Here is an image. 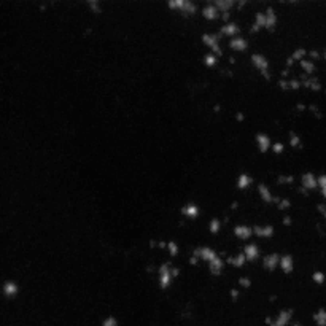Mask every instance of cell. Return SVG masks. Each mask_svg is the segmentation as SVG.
<instances>
[{
  "label": "cell",
  "mask_w": 326,
  "mask_h": 326,
  "mask_svg": "<svg viewBox=\"0 0 326 326\" xmlns=\"http://www.w3.org/2000/svg\"><path fill=\"white\" fill-rule=\"evenodd\" d=\"M213 5L216 6V10L220 11V16L221 23H226L231 19V15L235 8V3H237V0H212Z\"/></svg>",
  "instance_id": "obj_20"
},
{
  "label": "cell",
  "mask_w": 326,
  "mask_h": 326,
  "mask_svg": "<svg viewBox=\"0 0 326 326\" xmlns=\"http://www.w3.org/2000/svg\"><path fill=\"white\" fill-rule=\"evenodd\" d=\"M248 62H250V66L255 72H256L259 76H263L264 80L272 78V62L266 53L252 48L250 53H248Z\"/></svg>",
  "instance_id": "obj_3"
},
{
  "label": "cell",
  "mask_w": 326,
  "mask_h": 326,
  "mask_svg": "<svg viewBox=\"0 0 326 326\" xmlns=\"http://www.w3.org/2000/svg\"><path fill=\"white\" fill-rule=\"evenodd\" d=\"M290 326H304V323H301V322H293Z\"/></svg>",
  "instance_id": "obj_35"
},
{
  "label": "cell",
  "mask_w": 326,
  "mask_h": 326,
  "mask_svg": "<svg viewBox=\"0 0 326 326\" xmlns=\"http://www.w3.org/2000/svg\"><path fill=\"white\" fill-rule=\"evenodd\" d=\"M216 32L223 40H231L234 37H239L242 34V24L235 16H231V19L226 23H218L216 24Z\"/></svg>",
  "instance_id": "obj_8"
},
{
  "label": "cell",
  "mask_w": 326,
  "mask_h": 326,
  "mask_svg": "<svg viewBox=\"0 0 326 326\" xmlns=\"http://www.w3.org/2000/svg\"><path fill=\"white\" fill-rule=\"evenodd\" d=\"M0 293H2V296L6 301H16L19 295H21V285H19V282H16L15 279H5L2 282Z\"/></svg>",
  "instance_id": "obj_19"
},
{
  "label": "cell",
  "mask_w": 326,
  "mask_h": 326,
  "mask_svg": "<svg viewBox=\"0 0 326 326\" xmlns=\"http://www.w3.org/2000/svg\"><path fill=\"white\" fill-rule=\"evenodd\" d=\"M317 189L320 191L322 197L326 202V174H318L317 175Z\"/></svg>",
  "instance_id": "obj_33"
},
{
  "label": "cell",
  "mask_w": 326,
  "mask_h": 326,
  "mask_svg": "<svg viewBox=\"0 0 326 326\" xmlns=\"http://www.w3.org/2000/svg\"><path fill=\"white\" fill-rule=\"evenodd\" d=\"M323 91H325V95H326V88H325V89H323Z\"/></svg>",
  "instance_id": "obj_37"
},
{
  "label": "cell",
  "mask_w": 326,
  "mask_h": 326,
  "mask_svg": "<svg viewBox=\"0 0 326 326\" xmlns=\"http://www.w3.org/2000/svg\"><path fill=\"white\" fill-rule=\"evenodd\" d=\"M240 252L242 255L245 256L247 259V264H256L259 263L261 256H263V250H261V245L258 244V242H247V244H244L240 247Z\"/></svg>",
  "instance_id": "obj_13"
},
{
  "label": "cell",
  "mask_w": 326,
  "mask_h": 326,
  "mask_svg": "<svg viewBox=\"0 0 326 326\" xmlns=\"http://www.w3.org/2000/svg\"><path fill=\"white\" fill-rule=\"evenodd\" d=\"M225 43H226V48L229 51L237 53V54H245L252 49L250 40H248V37L244 34V29H242V34L239 37H234V38H231V40H226Z\"/></svg>",
  "instance_id": "obj_11"
},
{
  "label": "cell",
  "mask_w": 326,
  "mask_h": 326,
  "mask_svg": "<svg viewBox=\"0 0 326 326\" xmlns=\"http://www.w3.org/2000/svg\"><path fill=\"white\" fill-rule=\"evenodd\" d=\"M255 183H256L255 177L247 170H240L237 172V175L234 177V188L240 191V193H247V191L253 189Z\"/></svg>",
  "instance_id": "obj_17"
},
{
  "label": "cell",
  "mask_w": 326,
  "mask_h": 326,
  "mask_svg": "<svg viewBox=\"0 0 326 326\" xmlns=\"http://www.w3.org/2000/svg\"><path fill=\"white\" fill-rule=\"evenodd\" d=\"M165 6L183 18H194L199 15L201 2L197 0H165Z\"/></svg>",
  "instance_id": "obj_5"
},
{
  "label": "cell",
  "mask_w": 326,
  "mask_h": 326,
  "mask_svg": "<svg viewBox=\"0 0 326 326\" xmlns=\"http://www.w3.org/2000/svg\"><path fill=\"white\" fill-rule=\"evenodd\" d=\"M286 151V143L280 139H274L272 146H271V155L274 156H282Z\"/></svg>",
  "instance_id": "obj_31"
},
{
  "label": "cell",
  "mask_w": 326,
  "mask_h": 326,
  "mask_svg": "<svg viewBox=\"0 0 326 326\" xmlns=\"http://www.w3.org/2000/svg\"><path fill=\"white\" fill-rule=\"evenodd\" d=\"M315 210H317V213L326 221V202H317L315 204Z\"/></svg>",
  "instance_id": "obj_34"
},
{
  "label": "cell",
  "mask_w": 326,
  "mask_h": 326,
  "mask_svg": "<svg viewBox=\"0 0 326 326\" xmlns=\"http://www.w3.org/2000/svg\"><path fill=\"white\" fill-rule=\"evenodd\" d=\"M231 235L235 242H239L240 245L247 244V242L253 240V233H252V225L250 223H237L231 228Z\"/></svg>",
  "instance_id": "obj_12"
},
{
  "label": "cell",
  "mask_w": 326,
  "mask_h": 326,
  "mask_svg": "<svg viewBox=\"0 0 326 326\" xmlns=\"http://www.w3.org/2000/svg\"><path fill=\"white\" fill-rule=\"evenodd\" d=\"M189 255L206 267V271L210 277L213 279L223 277V274L226 271V261L215 247L209 244H197L191 248Z\"/></svg>",
  "instance_id": "obj_1"
},
{
  "label": "cell",
  "mask_w": 326,
  "mask_h": 326,
  "mask_svg": "<svg viewBox=\"0 0 326 326\" xmlns=\"http://www.w3.org/2000/svg\"><path fill=\"white\" fill-rule=\"evenodd\" d=\"M201 45H202L204 49L209 51V53H213V54L220 56V57L225 54V40H223V38L218 35V32H216V25L213 29H209L206 32H202L201 34Z\"/></svg>",
  "instance_id": "obj_4"
},
{
  "label": "cell",
  "mask_w": 326,
  "mask_h": 326,
  "mask_svg": "<svg viewBox=\"0 0 326 326\" xmlns=\"http://www.w3.org/2000/svg\"><path fill=\"white\" fill-rule=\"evenodd\" d=\"M180 276H182L180 266L170 259H163L155 271L156 288L163 293L170 291L172 288H174V285L177 283V280L180 279Z\"/></svg>",
  "instance_id": "obj_2"
},
{
  "label": "cell",
  "mask_w": 326,
  "mask_h": 326,
  "mask_svg": "<svg viewBox=\"0 0 326 326\" xmlns=\"http://www.w3.org/2000/svg\"><path fill=\"white\" fill-rule=\"evenodd\" d=\"M296 271V258L293 253L288 252H282L279 258V272L285 277L293 276Z\"/></svg>",
  "instance_id": "obj_16"
},
{
  "label": "cell",
  "mask_w": 326,
  "mask_h": 326,
  "mask_svg": "<svg viewBox=\"0 0 326 326\" xmlns=\"http://www.w3.org/2000/svg\"><path fill=\"white\" fill-rule=\"evenodd\" d=\"M279 258H280V253L277 252H267L264 253L263 256L259 259V267L261 271L266 272V274H276L279 272Z\"/></svg>",
  "instance_id": "obj_18"
},
{
  "label": "cell",
  "mask_w": 326,
  "mask_h": 326,
  "mask_svg": "<svg viewBox=\"0 0 326 326\" xmlns=\"http://www.w3.org/2000/svg\"><path fill=\"white\" fill-rule=\"evenodd\" d=\"M97 326H121V322L116 315L113 314H105L100 317V320L97 322Z\"/></svg>",
  "instance_id": "obj_29"
},
{
  "label": "cell",
  "mask_w": 326,
  "mask_h": 326,
  "mask_svg": "<svg viewBox=\"0 0 326 326\" xmlns=\"http://www.w3.org/2000/svg\"><path fill=\"white\" fill-rule=\"evenodd\" d=\"M199 16L202 21H206L209 24H216L220 23V11L216 10V6L213 5L212 0H204L201 3V8H199Z\"/></svg>",
  "instance_id": "obj_14"
},
{
  "label": "cell",
  "mask_w": 326,
  "mask_h": 326,
  "mask_svg": "<svg viewBox=\"0 0 326 326\" xmlns=\"http://www.w3.org/2000/svg\"><path fill=\"white\" fill-rule=\"evenodd\" d=\"M178 215L182 216L183 220L186 221H197L202 218V209L199 207V204L194 201H188L183 202L180 207H178Z\"/></svg>",
  "instance_id": "obj_10"
},
{
  "label": "cell",
  "mask_w": 326,
  "mask_h": 326,
  "mask_svg": "<svg viewBox=\"0 0 326 326\" xmlns=\"http://www.w3.org/2000/svg\"><path fill=\"white\" fill-rule=\"evenodd\" d=\"M253 189H255V194H256V199L263 204V206H267V207L274 206V202H276V193H274L272 188L266 182H256Z\"/></svg>",
  "instance_id": "obj_9"
},
{
  "label": "cell",
  "mask_w": 326,
  "mask_h": 326,
  "mask_svg": "<svg viewBox=\"0 0 326 326\" xmlns=\"http://www.w3.org/2000/svg\"><path fill=\"white\" fill-rule=\"evenodd\" d=\"M274 139L264 131H258L253 134V146L259 155H269Z\"/></svg>",
  "instance_id": "obj_15"
},
{
  "label": "cell",
  "mask_w": 326,
  "mask_h": 326,
  "mask_svg": "<svg viewBox=\"0 0 326 326\" xmlns=\"http://www.w3.org/2000/svg\"><path fill=\"white\" fill-rule=\"evenodd\" d=\"M322 57H323V59H325V62H326V48L323 49V54H322Z\"/></svg>",
  "instance_id": "obj_36"
},
{
  "label": "cell",
  "mask_w": 326,
  "mask_h": 326,
  "mask_svg": "<svg viewBox=\"0 0 326 326\" xmlns=\"http://www.w3.org/2000/svg\"><path fill=\"white\" fill-rule=\"evenodd\" d=\"M298 70L305 76H314L317 75V62L310 61L309 57H304V59L298 64Z\"/></svg>",
  "instance_id": "obj_27"
},
{
  "label": "cell",
  "mask_w": 326,
  "mask_h": 326,
  "mask_svg": "<svg viewBox=\"0 0 326 326\" xmlns=\"http://www.w3.org/2000/svg\"><path fill=\"white\" fill-rule=\"evenodd\" d=\"M223 228H225V225H223V220L220 218V216H210V218H207V221H206V229H207L209 235H212V237L220 235L223 233Z\"/></svg>",
  "instance_id": "obj_25"
},
{
  "label": "cell",
  "mask_w": 326,
  "mask_h": 326,
  "mask_svg": "<svg viewBox=\"0 0 326 326\" xmlns=\"http://www.w3.org/2000/svg\"><path fill=\"white\" fill-rule=\"evenodd\" d=\"M298 180H299V183H298L299 186L307 191V193H312V191L317 189V174L315 172L305 170L298 177Z\"/></svg>",
  "instance_id": "obj_23"
},
{
  "label": "cell",
  "mask_w": 326,
  "mask_h": 326,
  "mask_svg": "<svg viewBox=\"0 0 326 326\" xmlns=\"http://www.w3.org/2000/svg\"><path fill=\"white\" fill-rule=\"evenodd\" d=\"M299 80H301V83H303V89H307V91H310V93H320L322 89H325L322 80L318 78L317 75L305 76V75H303L301 72H299Z\"/></svg>",
  "instance_id": "obj_24"
},
{
  "label": "cell",
  "mask_w": 326,
  "mask_h": 326,
  "mask_svg": "<svg viewBox=\"0 0 326 326\" xmlns=\"http://www.w3.org/2000/svg\"><path fill=\"white\" fill-rule=\"evenodd\" d=\"M286 148H290L293 151H301L304 148V139L296 129H288L285 132V140Z\"/></svg>",
  "instance_id": "obj_22"
},
{
  "label": "cell",
  "mask_w": 326,
  "mask_h": 326,
  "mask_svg": "<svg viewBox=\"0 0 326 326\" xmlns=\"http://www.w3.org/2000/svg\"><path fill=\"white\" fill-rule=\"evenodd\" d=\"M220 61H221L220 56H216V54H213V53H209V51H204L202 59H201L202 66L206 67V69H209V70H213V69L218 67Z\"/></svg>",
  "instance_id": "obj_28"
},
{
  "label": "cell",
  "mask_w": 326,
  "mask_h": 326,
  "mask_svg": "<svg viewBox=\"0 0 326 326\" xmlns=\"http://www.w3.org/2000/svg\"><path fill=\"white\" fill-rule=\"evenodd\" d=\"M312 322L315 326H326V309L318 307L314 314H312Z\"/></svg>",
  "instance_id": "obj_30"
},
{
  "label": "cell",
  "mask_w": 326,
  "mask_h": 326,
  "mask_svg": "<svg viewBox=\"0 0 326 326\" xmlns=\"http://www.w3.org/2000/svg\"><path fill=\"white\" fill-rule=\"evenodd\" d=\"M223 258H225L226 266L229 267V269H234V271H237V272L244 271L245 266H247V259H245L244 255H242L240 250L228 253L226 256H223Z\"/></svg>",
  "instance_id": "obj_21"
},
{
  "label": "cell",
  "mask_w": 326,
  "mask_h": 326,
  "mask_svg": "<svg viewBox=\"0 0 326 326\" xmlns=\"http://www.w3.org/2000/svg\"><path fill=\"white\" fill-rule=\"evenodd\" d=\"M182 255V245L178 244L174 239H167L165 240V258L174 261Z\"/></svg>",
  "instance_id": "obj_26"
},
{
  "label": "cell",
  "mask_w": 326,
  "mask_h": 326,
  "mask_svg": "<svg viewBox=\"0 0 326 326\" xmlns=\"http://www.w3.org/2000/svg\"><path fill=\"white\" fill-rule=\"evenodd\" d=\"M253 240L258 244L271 242L277 234V226L274 223H253L252 225Z\"/></svg>",
  "instance_id": "obj_7"
},
{
  "label": "cell",
  "mask_w": 326,
  "mask_h": 326,
  "mask_svg": "<svg viewBox=\"0 0 326 326\" xmlns=\"http://www.w3.org/2000/svg\"><path fill=\"white\" fill-rule=\"evenodd\" d=\"M295 322V309L293 307H280L274 314L263 317L264 326H290Z\"/></svg>",
  "instance_id": "obj_6"
},
{
  "label": "cell",
  "mask_w": 326,
  "mask_h": 326,
  "mask_svg": "<svg viewBox=\"0 0 326 326\" xmlns=\"http://www.w3.org/2000/svg\"><path fill=\"white\" fill-rule=\"evenodd\" d=\"M310 280H312V283H314V285L322 286V285L326 283V274L323 271H320V269H315L314 272L310 274Z\"/></svg>",
  "instance_id": "obj_32"
}]
</instances>
